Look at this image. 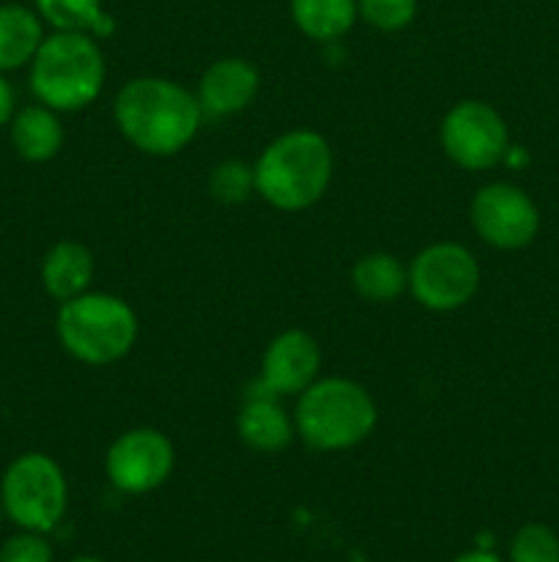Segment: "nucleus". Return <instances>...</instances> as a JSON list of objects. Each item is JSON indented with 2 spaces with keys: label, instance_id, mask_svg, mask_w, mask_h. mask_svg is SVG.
Segmentation results:
<instances>
[{
  "label": "nucleus",
  "instance_id": "18",
  "mask_svg": "<svg viewBox=\"0 0 559 562\" xmlns=\"http://www.w3.org/2000/svg\"><path fill=\"white\" fill-rule=\"evenodd\" d=\"M44 25L66 33H91L107 38L115 33V20L104 11L102 0H33Z\"/></svg>",
  "mask_w": 559,
  "mask_h": 562
},
{
  "label": "nucleus",
  "instance_id": "13",
  "mask_svg": "<svg viewBox=\"0 0 559 562\" xmlns=\"http://www.w3.org/2000/svg\"><path fill=\"white\" fill-rule=\"evenodd\" d=\"M236 434L255 453H280L294 442L296 426L274 395L252 390L236 415Z\"/></svg>",
  "mask_w": 559,
  "mask_h": 562
},
{
  "label": "nucleus",
  "instance_id": "12",
  "mask_svg": "<svg viewBox=\"0 0 559 562\" xmlns=\"http://www.w3.org/2000/svg\"><path fill=\"white\" fill-rule=\"evenodd\" d=\"M261 88V75L244 58H219L203 71L197 82V102L203 115L228 119L252 104Z\"/></svg>",
  "mask_w": 559,
  "mask_h": 562
},
{
  "label": "nucleus",
  "instance_id": "2",
  "mask_svg": "<svg viewBox=\"0 0 559 562\" xmlns=\"http://www.w3.org/2000/svg\"><path fill=\"white\" fill-rule=\"evenodd\" d=\"M255 168V192L280 212H305L329 190L334 154L316 130H290L274 137L261 151Z\"/></svg>",
  "mask_w": 559,
  "mask_h": 562
},
{
  "label": "nucleus",
  "instance_id": "17",
  "mask_svg": "<svg viewBox=\"0 0 559 562\" xmlns=\"http://www.w3.org/2000/svg\"><path fill=\"white\" fill-rule=\"evenodd\" d=\"M351 285L365 302H392L409 289V267L392 252H367L351 269Z\"/></svg>",
  "mask_w": 559,
  "mask_h": 562
},
{
  "label": "nucleus",
  "instance_id": "14",
  "mask_svg": "<svg viewBox=\"0 0 559 562\" xmlns=\"http://www.w3.org/2000/svg\"><path fill=\"white\" fill-rule=\"evenodd\" d=\"M93 256L85 245L80 241H58L49 247L42 258V278L44 291L53 300L66 302L75 296L85 294L93 283Z\"/></svg>",
  "mask_w": 559,
  "mask_h": 562
},
{
  "label": "nucleus",
  "instance_id": "24",
  "mask_svg": "<svg viewBox=\"0 0 559 562\" xmlns=\"http://www.w3.org/2000/svg\"><path fill=\"white\" fill-rule=\"evenodd\" d=\"M14 113H16L14 86H11L9 77H5L3 71H0V130H5V126L11 124Z\"/></svg>",
  "mask_w": 559,
  "mask_h": 562
},
{
  "label": "nucleus",
  "instance_id": "7",
  "mask_svg": "<svg viewBox=\"0 0 559 562\" xmlns=\"http://www.w3.org/2000/svg\"><path fill=\"white\" fill-rule=\"evenodd\" d=\"M409 289L425 311H458L480 289V263L469 247L458 241H436L411 258Z\"/></svg>",
  "mask_w": 559,
  "mask_h": 562
},
{
  "label": "nucleus",
  "instance_id": "11",
  "mask_svg": "<svg viewBox=\"0 0 559 562\" xmlns=\"http://www.w3.org/2000/svg\"><path fill=\"white\" fill-rule=\"evenodd\" d=\"M321 371V346L305 329H285L266 346L255 393L301 395Z\"/></svg>",
  "mask_w": 559,
  "mask_h": 562
},
{
  "label": "nucleus",
  "instance_id": "15",
  "mask_svg": "<svg viewBox=\"0 0 559 562\" xmlns=\"http://www.w3.org/2000/svg\"><path fill=\"white\" fill-rule=\"evenodd\" d=\"M9 137L14 151L25 162H49L64 148V124L58 113L49 110L47 104L36 102L20 108L9 124Z\"/></svg>",
  "mask_w": 559,
  "mask_h": 562
},
{
  "label": "nucleus",
  "instance_id": "22",
  "mask_svg": "<svg viewBox=\"0 0 559 562\" xmlns=\"http://www.w3.org/2000/svg\"><path fill=\"white\" fill-rule=\"evenodd\" d=\"M356 11L376 31L395 33L414 22L417 0H356Z\"/></svg>",
  "mask_w": 559,
  "mask_h": 562
},
{
  "label": "nucleus",
  "instance_id": "6",
  "mask_svg": "<svg viewBox=\"0 0 559 562\" xmlns=\"http://www.w3.org/2000/svg\"><path fill=\"white\" fill-rule=\"evenodd\" d=\"M3 516L20 530L53 532L69 508V483L58 461L47 453H22L0 477Z\"/></svg>",
  "mask_w": 559,
  "mask_h": 562
},
{
  "label": "nucleus",
  "instance_id": "3",
  "mask_svg": "<svg viewBox=\"0 0 559 562\" xmlns=\"http://www.w3.org/2000/svg\"><path fill=\"white\" fill-rule=\"evenodd\" d=\"M107 64L91 33L53 31L31 60V91L55 113H77L96 102Z\"/></svg>",
  "mask_w": 559,
  "mask_h": 562
},
{
  "label": "nucleus",
  "instance_id": "23",
  "mask_svg": "<svg viewBox=\"0 0 559 562\" xmlns=\"http://www.w3.org/2000/svg\"><path fill=\"white\" fill-rule=\"evenodd\" d=\"M0 562H53V547L44 532L22 530L5 538L0 547Z\"/></svg>",
  "mask_w": 559,
  "mask_h": 562
},
{
  "label": "nucleus",
  "instance_id": "19",
  "mask_svg": "<svg viewBox=\"0 0 559 562\" xmlns=\"http://www.w3.org/2000/svg\"><path fill=\"white\" fill-rule=\"evenodd\" d=\"M356 0H290V20L312 42H334L354 27Z\"/></svg>",
  "mask_w": 559,
  "mask_h": 562
},
{
  "label": "nucleus",
  "instance_id": "8",
  "mask_svg": "<svg viewBox=\"0 0 559 562\" xmlns=\"http://www.w3.org/2000/svg\"><path fill=\"white\" fill-rule=\"evenodd\" d=\"M442 148L458 168L491 170L504 162L510 132L497 108L480 99H464L447 110L442 121Z\"/></svg>",
  "mask_w": 559,
  "mask_h": 562
},
{
  "label": "nucleus",
  "instance_id": "16",
  "mask_svg": "<svg viewBox=\"0 0 559 562\" xmlns=\"http://www.w3.org/2000/svg\"><path fill=\"white\" fill-rule=\"evenodd\" d=\"M44 42V22L36 9L20 3H0V71L31 66Z\"/></svg>",
  "mask_w": 559,
  "mask_h": 562
},
{
  "label": "nucleus",
  "instance_id": "21",
  "mask_svg": "<svg viewBox=\"0 0 559 562\" xmlns=\"http://www.w3.org/2000/svg\"><path fill=\"white\" fill-rule=\"evenodd\" d=\"M510 562H559V536L548 525H524L510 541Z\"/></svg>",
  "mask_w": 559,
  "mask_h": 562
},
{
  "label": "nucleus",
  "instance_id": "25",
  "mask_svg": "<svg viewBox=\"0 0 559 562\" xmlns=\"http://www.w3.org/2000/svg\"><path fill=\"white\" fill-rule=\"evenodd\" d=\"M453 562H502V560H499V554L488 552V549H471V552H464Z\"/></svg>",
  "mask_w": 559,
  "mask_h": 562
},
{
  "label": "nucleus",
  "instance_id": "26",
  "mask_svg": "<svg viewBox=\"0 0 559 562\" xmlns=\"http://www.w3.org/2000/svg\"><path fill=\"white\" fill-rule=\"evenodd\" d=\"M69 562H104V560L91 558V554H82V558H75V560H69Z\"/></svg>",
  "mask_w": 559,
  "mask_h": 562
},
{
  "label": "nucleus",
  "instance_id": "1",
  "mask_svg": "<svg viewBox=\"0 0 559 562\" xmlns=\"http://www.w3.org/2000/svg\"><path fill=\"white\" fill-rule=\"evenodd\" d=\"M115 126L142 154L170 157L195 140L203 110L197 97L168 77H135L113 102Z\"/></svg>",
  "mask_w": 559,
  "mask_h": 562
},
{
  "label": "nucleus",
  "instance_id": "27",
  "mask_svg": "<svg viewBox=\"0 0 559 562\" xmlns=\"http://www.w3.org/2000/svg\"><path fill=\"white\" fill-rule=\"evenodd\" d=\"M0 521H3V503H0Z\"/></svg>",
  "mask_w": 559,
  "mask_h": 562
},
{
  "label": "nucleus",
  "instance_id": "4",
  "mask_svg": "<svg viewBox=\"0 0 559 562\" xmlns=\"http://www.w3.org/2000/svg\"><path fill=\"white\" fill-rule=\"evenodd\" d=\"M378 423V406L367 387L345 376L316 379L296 401V434L321 453L351 450L365 442Z\"/></svg>",
  "mask_w": 559,
  "mask_h": 562
},
{
  "label": "nucleus",
  "instance_id": "10",
  "mask_svg": "<svg viewBox=\"0 0 559 562\" xmlns=\"http://www.w3.org/2000/svg\"><path fill=\"white\" fill-rule=\"evenodd\" d=\"M175 467V448L157 428L124 431L104 456L110 483L124 494L157 492Z\"/></svg>",
  "mask_w": 559,
  "mask_h": 562
},
{
  "label": "nucleus",
  "instance_id": "20",
  "mask_svg": "<svg viewBox=\"0 0 559 562\" xmlns=\"http://www.w3.org/2000/svg\"><path fill=\"white\" fill-rule=\"evenodd\" d=\"M208 192L219 203H244L255 192V168L241 159H225L208 173Z\"/></svg>",
  "mask_w": 559,
  "mask_h": 562
},
{
  "label": "nucleus",
  "instance_id": "9",
  "mask_svg": "<svg viewBox=\"0 0 559 562\" xmlns=\"http://www.w3.org/2000/svg\"><path fill=\"white\" fill-rule=\"evenodd\" d=\"M469 217L477 236L497 250H521L532 245L540 231L537 203L510 181H493L477 190Z\"/></svg>",
  "mask_w": 559,
  "mask_h": 562
},
{
  "label": "nucleus",
  "instance_id": "5",
  "mask_svg": "<svg viewBox=\"0 0 559 562\" xmlns=\"http://www.w3.org/2000/svg\"><path fill=\"white\" fill-rule=\"evenodd\" d=\"M140 324L126 300L102 291H85L60 302L55 335L60 346L82 366H113L135 346Z\"/></svg>",
  "mask_w": 559,
  "mask_h": 562
}]
</instances>
